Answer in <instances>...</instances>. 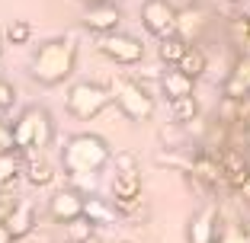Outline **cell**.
<instances>
[{"label":"cell","instance_id":"1","mask_svg":"<svg viewBox=\"0 0 250 243\" xmlns=\"http://www.w3.org/2000/svg\"><path fill=\"white\" fill-rule=\"evenodd\" d=\"M77 67V38L74 36H55L45 38L29 58V77L42 87H58L71 80Z\"/></svg>","mask_w":250,"mask_h":243},{"label":"cell","instance_id":"27","mask_svg":"<svg viewBox=\"0 0 250 243\" xmlns=\"http://www.w3.org/2000/svg\"><path fill=\"white\" fill-rule=\"evenodd\" d=\"M215 243H247V237H244V230H241V218L221 221V224H218V237H215Z\"/></svg>","mask_w":250,"mask_h":243},{"label":"cell","instance_id":"36","mask_svg":"<svg viewBox=\"0 0 250 243\" xmlns=\"http://www.w3.org/2000/svg\"><path fill=\"white\" fill-rule=\"evenodd\" d=\"M125 243H132V240H125Z\"/></svg>","mask_w":250,"mask_h":243},{"label":"cell","instance_id":"3","mask_svg":"<svg viewBox=\"0 0 250 243\" xmlns=\"http://www.w3.org/2000/svg\"><path fill=\"white\" fill-rule=\"evenodd\" d=\"M10 134H13L16 150H22V154H42L55 138V122H52V115H48V109L29 106V109H22L20 118L10 125Z\"/></svg>","mask_w":250,"mask_h":243},{"label":"cell","instance_id":"8","mask_svg":"<svg viewBox=\"0 0 250 243\" xmlns=\"http://www.w3.org/2000/svg\"><path fill=\"white\" fill-rule=\"evenodd\" d=\"M83 29L96 32V36H106V32H116L119 22H122V13L112 0H103V3H87L83 10Z\"/></svg>","mask_w":250,"mask_h":243},{"label":"cell","instance_id":"32","mask_svg":"<svg viewBox=\"0 0 250 243\" xmlns=\"http://www.w3.org/2000/svg\"><path fill=\"white\" fill-rule=\"evenodd\" d=\"M0 243H16V240H13V234L7 230V224H3V221H0Z\"/></svg>","mask_w":250,"mask_h":243},{"label":"cell","instance_id":"14","mask_svg":"<svg viewBox=\"0 0 250 243\" xmlns=\"http://www.w3.org/2000/svg\"><path fill=\"white\" fill-rule=\"evenodd\" d=\"M141 169H116L112 176V205H128L141 199Z\"/></svg>","mask_w":250,"mask_h":243},{"label":"cell","instance_id":"33","mask_svg":"<svg viewBox=\"0 0 250 243\" xmlns=\"http://www.w3.org/2000/svg\"><path fill=\"white\" fill-rule=\"evenodd\" d=\"M241 230H244V237H247V243H250V221H244V218H241Z\"/></svg>","mask_w":250,"mask_h":243},{"label":"cell","instance_id":"31","mask_svg":"<svg viewBox=\"0 0 250 243\" xmlns=\"http://www.w3.org/2000/svg\"><path fill=\"white\" fill-rule=\"evenodd\" d=\"M13 202H16V199H10L7 189H0V221L7 218V211H10V205H13Z\"/></svg>","mask_w":250,"mask_h":243},{"label":"cell","instance_id":"7","mask_svg":"<svg viewBox=\"0 0 250 243\" xmlns=\"http://www.w3.org/2000/svg\"><path fill=\"white\" fill-rule=\"evenodd\" d=\"M141 22L154 38L177 36V7L170 0H145L141 3Z\"/></svg>","mask_w":250,"mask_h":243},{"label":"cell","instance_id":"9","mask_svg":"<svg viewBox=\"0 0 250 243\" xmlns=\"http://www.w3.org/2000/svg\"><path fill=\"white\" fill-rule=\"evenodd\" d=\"M48 214H52L55 224H67L74 218L83 214V192H77L74 186H64L48 199Z\"/></svg>","mask_w":250,"mask_h":243},{"label":"cell","instance_id":"15","mask_svg":"<svg viewBox=\"0 0 250 243\" xmlns=\"http://www.w3.org/2000/svg\"><path fill=\"white\" fill-rule=\"evenodd\" d=\"M221 96H225V99H234V103H241V99L250 96V58H237L234 61L231 74L225 77V83H221Z\"/></svg>","mask_w":250,"mask_h":243},{"label":"cell","instance_id":"5","mask_svg":"<svg viewBox=\"0 0 250 243\" xmlns=\"http://www.w3.org/2000/svg\"><path fill=\"white\" fill-rule=\"evenodd\" d=\"M64 106L77 122H90V118H96L103 109H109L112 96H109V90H106V83L77 80V83H71V90H67Z\"/></svg>","mask_w":250,"mask_h":243},{"label":"cell","instance_id":"10","mask_svg":"<svg viewBox=\"0 0 250 243\" xmlns=\"http://www.w3.org/2000/svg\"><path fill=\"white\" fill-rule=\"evenodd\" d=\"M215 157H218V167H221V176H225V186H228L231 192L241 189V183L250 176V163L244 160V154L237 148H218V150H215Z\"/></svg>","mask_w":250,"mask_h":243},{"label":"cell","instance_id":"11","mask_svg":"<svg viewBox=\"0 0 250 243\" xmlns=\"http://www.w3.org/2000/svg\"><path fill=\"white\" fill-rule=\"evenodd\" d=\"M218 224H221V211L215 205H206L192 214L189 230H186V240L189 243H215L218 237Z\"/></svg>","mask_w":250,"mask_h":243},{"label":"cell","instance_id":"19","mask_svg":"<svg viewBox=\"0 0 250 243\" xmlns=\"http://www.w3.org/2000/svg\"><path fill=\"white\" fill-rule=\"evenodd\" d=\"M22 163H26V154L22 150H7V154H0V189H13L16 179L22 176Z\"/></svg>","mask_w":250,"mask_h":243},{"label":"cell","instance_id":"12","mask_svg":"<svg viewBox=\"0 0 250 243\" xmlns=\"http://www.w3.org/2000/svg\"><path fill=\"white\" fill-rule=\"evenodd\" d=\"M3 224H7V230L13 234V240H26V237L36 230V205H32L29 199H16L13 205H10Z\"/></svg>","mask_w":250,"mask_h":243},{"label":"cell","instance_id":"30","mask_svg":"<svg viewBox=\"0 0 250 243\" xmlns=\"http://www.w3.org/2000/svg\"><path fill=\"white\" fill-rule=\"evenodd\" d=\"M7 150H13V134H10V122L0 112V154H7Z\"/></svg>","mask_w":250,"mask_h":243},{"label":"cell","instance_id":"2","mask_svg":"<svg viewBox=\"0 0 250 243\" xmlns=\"http://www.w3.org/2000/svg\"><path fill=\"white\" fill-rule=\"evenodd\" d=\"M112 148L109 141L100 138L93 131H81L67 138V144L61 148V167L67 176H83V173H100L103 167H109Z\"/></svg>","mask_w":250,"mask_h":243},{"label":"cell","instance_id":"24","mask_svg":"<svg viewBox=\"0 0 250 243\" xmlns=\"http://www.w3.org/2000/svg\"><path fill=\"white\" fill-rule=\"evenodd\" d=\"M157 167H173V169H180V173H189V160L192 157L189 154H183L180 148H167V150H157Z\"/></svg>","mask_w":250,"mask_h":243},{"label":"cell","instance_id":"20","mask_svg":"<svg viewBox=\"0 0 250 243\" xmlns=\"http://www.w3.org/2000/svg\"><path fill=\"white\" fill-rule=\"evenodd\" d=\"M196 115H199L196 93L170 99V118H173V125H192V122H196Z\"/></svg>","mask_w":250,"mask_h":243},{"label":"cell","instance_id":"26","mask_svg":"<svg viewBox=\"0 0 250 243\" xmlns=\"http://www.w3.org/2000/svg\"><path fill=\"white\" fill-rule=\"evenodd\" d=\"M64 234H67V243H83L87 237H93L96 234V224H90L87 218H74V221H67L64 224Z\"/></svg>","mask_w":250,"mask_h":243},{"label":"cell","instance_id":"16","mask_svg":"<svg viewBox=\"0 0 250 243\" xmlns=\"http://www.w3.org/2000/svg\"><path fill=\"white\" fill-rule=\"evenodd\" d=\"M22 176H26V183H29V186L42 189V186H52L55 169H52V163L45 160L42 154H26V163H22Z\"/></svg>","mask_w":250,"mask_h":243},{"label":"cell","instance_id":"25","mask_svg":"<svg viewBox=\"0 0 250 243\" xmlns=\"http://www.w3.org/2000/svg\"><path fill=\"white\" fill-rule=\"evenodd\" d=\"M3 38H7L10 45H29V38H32V22L29 19H13V22H7Z\"/></svg>","mask_w":250,"mask_h":243},{"label":"cell","instance_id":"22","mask_svg":"<svg viewBox=\"0 0 250 243\" xmlns=\"http://www.w3.org/2000/svg\"><path fill=\"white\" fill-rule=\"evenodd\" d=\"M186 38H180V36H167V38H157V58L164 61L167 67H173L180 58H183V52H186Z\"/></svg>","mask_w":250,"mask_h":243},{"label":"cell","instance_id":"21","mask_svg":"<svg viewBox=\"0 0 250 243\" xmlns=\"http://www.w3.org/2000/svg\"><path fill=\"white\" fill-rule=\"evenodd\" d=\"M173 67H180V71H183L186 77H192V80H196V77H202V74H206L208 58H206V52H202V48H196V45H186L183 58H180Z\"/></svg>","mask_w":250,"mask_h":243},{"label":"cell","instance_id":"6","mask_svg":"<svg viewBox=\"0 0 250 243\" xmlns=\"http://www.w3.org/2000/svg\"><path fill=\"white\" fill-rule=\"evenodd\" d=\"M96 48H100V55H106V58L112 61V64H141L145 61V45H141V38L135 36H125V32H106V36L96 38Z\"/></svg>","mask_w":250,"mask_h":243},{"label":"cell","instance_id":"18","mask_svg":"<svg viewBox=\"0 0 250 243\" xmlns=\"http://www.w3.org/2000/svg\"><path fill=\"white\" fill-rule=\"evenodd\" d=\"M83 218L96 227L116 224V205L106 199H96V195H83Z\"/></svg>","mask_w":250,"mask_h":243},{"label":"cell","instance_id":"17","mask_svg":"<svg viewBox=\"0 0 250 243\" xmlns=\"http://www.w3.org/2000/svg\"><path fill=\"white\" fill-rule=\"evenodd\" d=\"M192 87H196V80L186 77L180 67H167V71L161 74V90H164V96H167V103L177 99V96H189Z\"/></svg>","mask_w":250,"mask_h":243},{"label":"cell","instance_id":"28","mask_svg":"<svg viewBox=\"0 0 250 243\" xmlns=\"http://www.w3.org/2000/svg\"><path fill=\"white\" fill-rule=\"evenodd\" d=\"M109 163H116V169H141L138 157H135L132 150H119V154H112Z\"/></svg>","mask_w":250,"mask_h":243},{"label":"cell","instance_id":"34","mask_svg":"<svg viewBox=\"0 0 250 243\" xmlns=\"http://www.w3.org/2000/svg\"><path fill=\"white\" fill-rule=\"evenodd\" d=\"M83 3H103V0H83Z\"/></svg>","mask_w":250,"mask_h":243},{"label":"cell","instance_id":"35","mask_svg":"<svg viewBox=\"0 0 250 243\" xmlns=\"http://www.w3.org/2000/svg\"><path fill=\"white\" fill-rule=\"evenodd\" d=\"M0 55H3V45H0Z\"/></svg>","mask_w":250,"mask_h":243},{"label":"cell","instance_id":"29","mask_svg":"<svg viewBox=\"0 0 250 243\" xmlns=\"http://www.w3.org/2000/svg\"><path fill=\"white\" fill-rule=\"evenodd\" d=\"M13 106H16V90H13V83L0 80V112L13 109Z\"/></svg>","mask_w":250,"mask_h":243},{"label":"cell","instance_id":"37","mask_svg":"<svg viewBox=\"0 0 250 243\" xmlns=\"http://www.w3.org/2000/svg\"><path fill=\"white\" fill-rule=\"evenodd\" d=\"M247 205H250V202H247Z\"/></svg>","mask_w":250,"mask_h":243},{"label":"cell","instance_id":"13","mask_svg":"<svg viewBox=\"0 0 250 243\" xmlns=\"http://www.w3.org/2000/svg\"><path fill=\"white\" fill-rule=\"evenodd\" d=\"M189 173H192V179H196L199 186H206V189L225 186V176H221V167H218L215 150H199V154L189 160Z\"/></svg>","mask_w":250,"mask_h":243},{"label":"cell","instance_id":"23","mask_svg":"<svg viewBox=\"0 0 250 243\" xmlns=\"http://www.w3.org/2000/svg\"><path fill=\"white\" fill-rule=\"evenodd\" d=\"M228 32H231V42L237 48H250V16L247 13H237L228 19Z\"/></svg>","mask_w":250,"mask_h":243},{"label":"cell","instance_id":"4","mask_svg":"<svg viewBox=\"0 0 250 243\" xmlns=\"http://www.w3.org/2000/svg\"><path fill=\"white\" fill-rule=\"evenodd\" d=\"M106 90H109L112 103L122 109V115L128 118V122H147V118L154 115V96L147 93L141 83L128 80V77H122V74H112L109 80H106Z\"/></svg>","mask_w":250,"mask_h":243}]
</instances>
